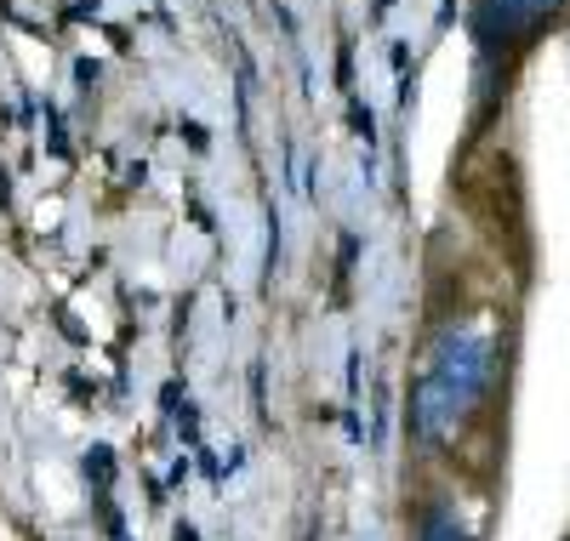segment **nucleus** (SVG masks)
Instances as JSON below:
<instances>
[{
  "label": "nucleus",
  "instance_id": "obj_1",
  "mask_svg": "<svg viewBox=\"0 0 570 541\" xmlns=\"http://www.w3.org/2000/svg\"><path fill=\"white\" fill-rule=\"evenodd\" d=\"M497 376V325L491 319H451L434 331L411 387V427L428 445L445 439L473 416V405L485 400V387Z\"/></svg>",
  "mask_w": 570,
  "mask_h": 541
},
{
  "label": "nucleus",
  "instance_id": "obj_3",
  "mask_svg": "<svg viewBox=\"0 0 570 541\" xmlns=\"http://www.w3.org/2000/svg\"><path fill=\"white\" fill-rule=\"evenodd\" d=\"M422 541H468V530H462V519H456V513H445V508H440L434 519L422 524Z\"/></svg>",
  "mask_w": 570,
  "mask_h": 541
},
{
  "label": "nucleus",
  "instance_id": "obj_2",
  "mask_svg": "<svg viewBox=\"0 0 570 541\" xmlns=\"http://www.w3.org/2000/svg\"><path fill=\"white\" fill-rule=\"evenodd\" d=\"M559 7L564 0H473V29L485 52H519L559 18Z\"/></svg>",
  "mask_w": 570,
  "mask_h": 541
}]
</instances>
